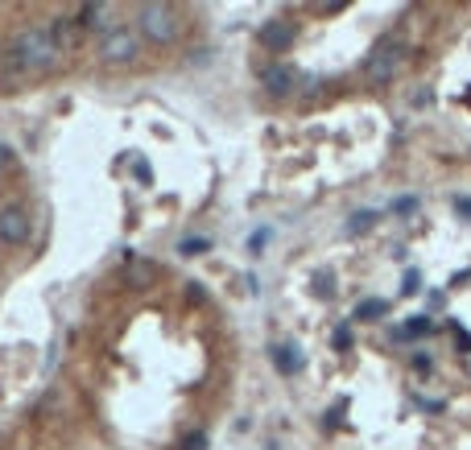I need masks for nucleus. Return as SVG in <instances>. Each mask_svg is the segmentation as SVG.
Segmentation results:
<instances>
[{"label":"nucleus","instance_id":"nucleus-1","mask_svg":"<svg viewBox=\"0 0 471 450\" xmlns=\"http://www.w3.org/2000/svg\"><path fill=\"white\" fill-rule=\"evenodd\" d=\"M29 79H41V74H54L58 70V62H62V50L54 45V37H50V29L46 25H25V29H17V37H12V45L4 50Z\"/></svg>","mask_w":471,"mask_h":450},{"label":"nucleus","instance_id":"nucleus-2","mask_svg":"<svg viewBox=\"0 0 471 450\" xmlns=\"http://www.w3.org/2000/svg\"><path fill=\"white\" fill-rule=\"evenodd\" d=\"M178 33H182V12L174 4L153 0V4L137 8V37H145L153 45H170V41H178Z\"/></svg>","mask_w":471,"mask_h":450},{"label":"nucleus","instance_id":"nucleus-3","mask_svg":"<svg viewBox=\"0 0 471 450\" xmlns=\"http://www.w3.org/2000/svg\"><path fill=\"white\" fill-rule=\"evenodd\" d=\"M405 54H410L405 37L389 33V37H381V41H377V50L368 54V62H364V74H368L372 83H393V79L401 74V66H405Z\"/></svg>","mask_w":471,"mask_h":450},{"label":"nucleus","instance_id":"nucleus-4","mask_svg":"<svg viewBox=\"0 0 471 450\" xmlns=\"http://www.w3.org/2000/svg\"><path fill=\"white\" fill-rule=\"evenodd\" d=\"M137 54H141V37H137V29H128V25H112V29L99 37V58H103L108 66L137 62Z\"/></svg>","mask_w":471,"mask_h":450},{"label":"nucleus","instance_id":"nucleus-5","mask_svg":"<svg viewBox=\"0 0 471 450\" xmlns=\"http://www.w3.org/2000/svg\"><path fill=\"white\" fill-rule=\"evenodd\" d=\"M33 236V215L21 203L0 207V248H25Z\"/></svg>","mask_w":471,"mask_h":450},{"label":"nucleus","instance_id":"nucleus-6","mask_svg":"<svg viewBox=\"0 0 471 450\" xmlns=\"http://www.w3.org/2000/svg\"><path fill=\"white\" fill-rule=\"evenodd\" d=\"M294 41H298V21H290V17H273V21L261 25V45H265V50L285 54Z\"/></svg>","mask_w":471,"mask_h":450},{"label":"nucleus","instance_id":"nucleus-7","mask_svg":"<svg viewBox=\"0 0 471 450\" xmlns=\"http://www.w3.org/2000/svg\"><path fill=\"white\" fill-rule=\"evenodd\" d=\"M46 29H50V37H54V45H58L62 54H70V50H79V45H83V37H87V29H83V25L74 21V12H58V17H54V21H50Z\"/></svg>","mask_w":471,"mask_h":450},{"label":"nucleus","instance_id":"nucleus-8","mask_svg":"<svg viewBox=\"0 0 471 450\" xmlns=\"http://www.w3.org/2000/svg\"><path fill=\"white\" fill-rule=\"evenodd\" d=\"M261 87H265L269 95L285 99V95H294V87H298V70H294L290 62H273V66L261 70Z\"/></svg>","mask_w":471,"mask_h":450},{"label":"nucleus","instance_id":"nucleus-9","mask_svg":"<svg viewBox=\"0 0 471 450\" xmlns=\"http://www.w3.org/2000/svg\"><path fill=\"white\" fill-rule=\"evenodd\" d=\"M70 12H74V21H79L83 29H103V33L112 29V21H108V17H112V4H103V0L79 4V8H70Z\"/></svg>","mask_w":471,"mask_h":450},{"label":"nucleus","instance_id":"nucleus-10","mask_svg":"<svg viewBox=\"0 0 471 450\" xmlns=\"http://www.w3.org/2000/svg\"><path fill=\"white\" fill-rule=\"evenodd\" d=\"M124 277H128V285L145 289V285H153V281H157V265H153V260L132 256V260H128V269H124Z\"/></svg>","mask_w":471,"mask_h":450},{"label":"nucleus","instance_id":"nucleus-11","mask_svg":"<svg viewBox=\"0 0 471 450\" xmlns=\"http://www.w3.org/2000/svg\"><path fill=\"white\" fill-rule=\"evenodd\" d=\"M273 368H277L281 376H294V372L302 368V356H298V347H294V343H277V347H273Z\"/></svg>","mask_w":471,"mask_h":450},{"label":"nucleus","instance_id":"nucleus-12","mask_svg":"<svg viewBox=\"0 0 471 450\" xmlns=\"http://www.w3.org/2000/svg\"><path fill=\"white\" fill-rule=\"evenodd\" d=\"M21 87H29V74L4 54V58H0V91H21Z\"/></svg>","mask_w":471,"mask_h":450},{"label":"nucleus","instance_id":"nucleus-13","mask_svg":"<svg viewBox=\"0 0 471 450\" xmlns=\"http://www.w3.org/2000/svg\"><path fill=\"white\" fill-rule=\"evenodd\" d=\"M385 314H389V302H385V298H364V302L356 306L352 318H360V323H377V318H385Z\"/></svg>","mask_w":471,"mask_h":450},{"label":"nucleus","instance_id":"nucleus-14","mask_svg":"<svg viewBox=\"0 0 471 450\" xmlns=\"http://www.w3.org/2000/svg\"><path fill=\"white\" fill-rule=\"evenodd\" d=\"M372 223H377V211H356L352 223H348V236H360V232H368Z\"/></svg>","mask_w":471,"mask_h":450},{"label":"nucleus","instance_id":"nucleus-15","mask_svg":"<svg viewBox=\"0 0 471 450\" xmlns=\"http://www.w3.org/2000/svg\"><path fill=\"white\" fill-rule=\"evenodd\" d=\"M207 248H211V240H203V236H190V240H182V244H178V252H182V256H203Z\"/></svg>","mask_w":471,"mask_h":450},{"label":"nucleus","instance_id":"nucleus-16","mask_svg":"<svg viewBox=\"0 0 471 450\" xmlns=\"http://www.w3.org/2000/svg\"><path fill=\"white\" fill-rule=\"evenodd\" d=\"M405 335H410V339H422V335H430V318H426V314H418L414 323H405Z\"/></svg>","mask_w":471,"mask_h":450},{"label":"nucleus","instance_id":"nucleus-17","mask_svg":"<svg viewBox=\"0 0 471 450\" xmlns=\"http://www.w3.org/2000/svg\"><path fill=\"white\" fill-rule=\"evenodd\" d=\"M12 170H17V153H12L8 145H0V182H4Z\"/></svg>","mask_w":471,"mask_h":450},{"label":"nucleus","instance_id":"nucleus-18","mask_svg":"<svg viewBox=\"0 0 471 450\" xmlns=\"http://www.w3.org/2000/svg\"><path fill=\"white\" fill-rule=\"evenodd\" d=\"M178 450H207V434H203V430H190V434L182 438V447H178Z\"/></svg>","mask_w":471,"mask_h":450},{"label":"nucleus","instance_id":"nucleus-19","mask_svg":"<svg viewBox=\"0 0 471 450\" xmlns=\"http://www.w3.org/2000/svg\"><path fill=\"white\" fill-rule=\"evenodd\" d=\"M393 211H397V215H414V211H418V198H414V194H405V198H397V203H393Z\"/></svg>","mask_w":471,"mask_h":450},{"label":"nucleus","instance_id":"nucleus-20","mask_svg":"<svg viewBox=\"0 0 471 450\" xmlns=\"http://www.w3.org/2000/svg\"><path fill=\"white\" fill-rule=\"evenodd\" d=\"M422 289V273H405V281H401V294H418Z\"/></svg>","mask_w":471,"mask_h":450},{"label":"nucleus","instance_id":"nucleus-21","mask_svg":"<svg viewBox=\"0 0 471 450\" xmlns=\"http://www.w3.org/2000/svg\"><path fill=\"white\" fill-rule=\"evenodd\" d=\"M335 347H339V351H348V347H352V331H348V327H339V331H335Z\"/></svg>","mask_w":471,"mask_h":450},{"label":"nucleus","instance_id":"nucleus-22","mask_svg":"<svg viewBox=\"0 0 471 450\" xmlns=\"http://www.w3.org/2000/svg\"><path fill=\"white\" fill-rule=\"evenodd\" d=\"M265 244H269V232H257V236H252V240H248V248H252V252H261V248H265Z\"/></svg>","mask_w":471,"mask_h":450},{"label":"nucleus","instance_id":"nucleus-23","mask_svg":"<svg viewBox=\"0 0 471 450\" xmlns=\"http://www.w3.org/2000/svg\"><path fill=\"white\" fill-rule=\"evenodd\" d=\"M314 281H319V285H314V289H319V294H323V298H327V294H331V277H327V273H319V277H314Z\"/></svg>","mask_w":471,"mask_h":450},{"label":"nucleus","instance_id":"nucleus-24","mask_svg":"<svg viewBox=\"0 0 471 450\" xmlns=\"http://www.w3.org/2000/svg\"><path fill=\"white\" fill-rule=\"evenodd\" d=\"M455 211H459V215H468V219H471V198H455Z\"/></svg>","mask_w":471,"mask_h":450},{"label":"nucleus","instance_id":"nucleus-25","mask_svg":"<svg viewBox=\"0 0 471 450\" xmlns=\"http://www.w3.org/2000/svg\"><path fill=\"white\" fill-rule=\"evenodd\" d=\"M132 170H137V178H141V182H149V178H153V174H149V165H145V161H137V165H132Z\"/></svg>","mask_w":471,"mask_h":450},{"label":"nucleus","instance_id":"nucleus-26","mask_svg":"<svg viewBox=\"0 0 471 450\" xmlns=\"http://www.w3.org/2000/svg\"><path fill=\"white\" fill-rule=\"evenodd\" d=\"M0 190H4V182H0Z\"/></svg>","mask_w":471,"mask_h":450},{"label":"nucleus","instance_id":"nucleus-27","mask_svg":"<svg viewBox=\"0 0 471 450\" xmlns=\"http://www.w3.org/2000/svg\"><path fill=\"white\" fill-rule=\"evenodd\" d=\"M0 58H4V50H0Z\"/></svg>","mask_w":471,"mask_h":450}]
</instances>
